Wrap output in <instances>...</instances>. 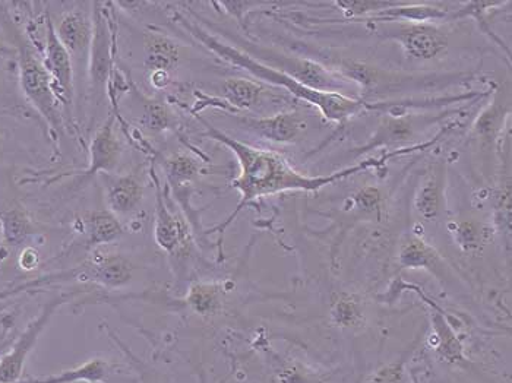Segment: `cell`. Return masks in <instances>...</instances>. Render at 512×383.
<instances>
[{"instance_id": "24", "label": "cell", "mask_w": 512, "mask_h": 383, "mask_svg": "<svg viewBox=\"0 0 512 383\" xmlns=\"http://www.w3.org/2000/svg\"><path fill=\"white\" fill-rule=\"evenodd\" d=\"M398 261L404 268H423L436 272L441 267V258H439L436 250L423 242L419 237H409L406 242L401 245L400 253H398Z\"/></svg>"}, {"instance_id": "37", "label": "cell", "mask_w": 512, "mask_h": 383, "mask_svg": "<svg viewBox=\"0 0 512 383\" xmlns=\"http://www.w3.org/2000/svg\"><path fill=\"white\" fill-rule=\"evenodd\" d=\"M3 142H5V138H3L2 135H0V151H2L3 148Z\"/></svg>"}, {"instance_id": "33", "label": "cell", "mask_w": 512, "mask_h": 383, "mask_svg": "<svg viewBox=\"0 0 512 383\" xmlns=\"http://www.w3.org/2000/svg\"><path fill=\"white\" fill-rule=\"evenodd\" d=\"M382 201H384V196L374 186H366L365 189L357 192L355 196L357 207L362 211L371 212V214H375V212L378 215L381 214Z\"/></svg>"}, {"instance_id": "9", "label": "cell", "mask_w": 512, "mask_h": 383, "mask_svg": "<svg viewBox=\"0 0 512 383\" xmlns=\"http://www.w3.org/2000/svg\"><path fill=\"white\" fill-rule=\"evenodd\" d=\"M115 115L107 117L97 129L88 148V167L81 173L79 183H88L100 174L115 173L123 155V145L115 131Z\"/></svg>"}, {"instance_id": "10", "label": "cell", "mask_w": 512, "mask_h": 383, "mask_svg": "<svg viewBox=\"0 0 512 383\" xmlns=\"http://www.w3.org/2000/svg\"><path fill=\"white\" fill-rule=\"evenodd\" d=\"M99 179L107 210L116 217H128L141 207L145 182L139 170L126 174H100Z\"/></svg>"}, {"instance_id": "22", "label": "cell", "mask_w": 512, "mask_h": 383, "mask_svg": "<svg viewBox=\"0 0 512 383\" xmlns=\"http://www.w3.org/2000/svg\"><path fill=\"white\" fill-rule=\"evenodd\" d=\"M447 8H439L438 3L401 2L387 11L379 12L372 21L384 22H428L447 17Z\"/></svg>"}, {"instance_id": "6", "label": "cell", "mask_w": 512, "mask_h": 383, "mask_svg": "<svg viewBox=\"0 0 512 383\" xmlns=\"http://www.w3.org/2000/svg\"><path fill=\"white\" fill-rule=\"evenodd\" d=\"M44 47L41 58L53 82L56 96L65 115L68 131L74 129L75 72L74 62L55 33V22L49 14L44 17Z\"/></svg>"}, {"instance_id": "16", "label": "cell", "mask_w": 512, "mask_h": 383, "mask_svg": "<svg viewBox=\"0 0 512 383\" xmlns=\"http://www.w3.org/2000/svg\"><path fill=\"white\" fill-rule=\"evenodd\" d=\"M445 188H447V169L438 163L426 174L414 198V208L425 221L436 220L445 210Z\"/></svg>"}, {"instance_id": "19", "label": "cell", "mask_w": 512, "mask_h": 383, "mask_svg": "<svg viewBox=\"0 0 512 383\" xmlns=\"http://www.w3.org/2000/svg\"><path fill=\"white\" fill-rule=\"evenodd\" d=\"M0 229H2V246L14 250L24 245L34 234V223L30 214L20 204H12L0 212Z\"/></svg>"}, {"instance_id": "29", "label": "cell", "mask_w": 512, "mask_h": 383, "mask_svg": "<svg viewBox=\"0 0 512 383\" xmlns=\"http://www.w3.org/2000/svg\"><path fill=\"white\" fill-rule=\"evenodd\" d=\"M331 316L337 325L350 328L362 321V305L353 294H340L333 302Z\"/></svg>"}, {"instance_id": "21", "label": "cell", "mask_w": 512, "mask_h": 383, "mask_svg": "<svg viewBox=\"0 0 512 383\" xmlns=\"http://www.w3.org/2000/svg\"><path fill=\"white\" fill-rule=\"evenodd\" d=\"M88 245L100 246L116 242L122 237L123 227L116 215L109 210L87 212L82 218Z\"/></svg>"}, {"instance_id": "7", "label": "cell", "mask_w": 512, "mask_h": 383, "mask_svg": "<svg viewBox=\"0 0 512 383\" xmlns=\"http://www.w3.org/2000/svg\"><path fill=\"white\" fill-rule=\"evenodd\" d=\"M382 37L397 41L407 58L434 60L447 53L450 37L439 25L429 22H398L397 25L382 27Z\"/></svg>"}, {"instance_id": "8", "label": "cell", "mask_w": 512, "mask_h": 383, "mask_svg": "<svg viewBox=\"0 0 512 383\" xmlns=\"http://www.w3.org/2000/svg\"><path fill=\"white\" fill-rule=\"evenodd\" d=\"M68 299L69 296H62L47 302L39 315L27 325L18 340L9 348L8 353L5 356H0V383L20 382L25 363H27L31 351L36 347L40 335L52 321L53 315L58 312L59 307L68 302Z\"/></svg>"}, {"instance_id": "20", "label": "cell", "mask_w": 512, "mask_h": 383, "mask_svg": "<svg viewBox=\"0 0 512 383\" xmlns=\"http://www.w3.org/2000/svg\"><path fill=\"white\" fill-rule=\"evenodd\" d=\"M112 375V364L104 359L88 360L74 369L63 370L44 378L27 379L18 383H104Z\"/></svg>"}, {"instance_id": "27", "label": "cell", "mask_w": 512, "mask_h": 383, "mask_svg": "<svg viewBox=\"0 0 512 383\" xmlns=\"http://www.w3.org/2000/svg\"><path fill=\"white\" fill-rule=\"evenodd\" d=\"M454 239L466 252H474L485 245L488 229L476 220H464L454 224Z\"/></svg>"}, {"instance_id": "15", "label": "cell", "mask_w": 512, "mask_h": 383, "mask_svg": "<svg viewBox=\"0 0 512 383\" xmlns=\"http://www.w3.org/2000/svg\"><path fill=\"white\" fill-rule=\"evenodd\" d=\"M182 59V47L172 37L158 31L144 33L145 68L150 74H169L178 69Z\"/></svg>"}, {"instance_id": "34", "label": "cell", "mask_w": 512, "mask_h": 383, "mask_svg": "<svg viewBox=\"0 0 512 383\" xmlns=\"http://www.w3.org/2000/svg\"><path fill=\"white\" fill-rule=\"evenodd\" d=\"M214 5L221 6L226 9L227 14L235 17L239 24L245 28V14H248L249 9L255 6L265 5L262 2H216Z\"/></svg>"}, {"instance_id": "18", "label": "cell", "mask_w": 512, "mask_h": 383, "mask_svg": "<svg viewBox=\"0 0 512 383\" xmlns=\"http://www.w3.org/2000/svg\"><path fill=\"white\" fill-rule=\"evenodd\" d=\"M265 91L261 82L248 78H229L221 85V96L230 112L255 109L261 104Z\"/></svg>"}, {"instance_id": "35", "label": "cell", "mask_w": 512, "mask_h": 383, "mask_svg": "<svg viewBox=\"0 0 512 383\" xmlns=\"http://www.w3.org/2000/svg\"><path fill=\"white\" fill-rule=\"evenodd\" d=\"M404 372L400 364H391L379 370L371 383H403Z\"/></svg>"}, {"instance_id": "12", "label": "cell", "mask_w": 512, "mask_h": 383, "mask_svg": "<svg viewBox=\"0 0 512 383\" xmlns=\"http://www.w3.org/2000/svg\"><path fill=\"white\" fill-rule=\"evenodd\" d=\"M55 33L72 62H88L93 40V17L84 11L72 9L65 12L55 24Z\"/></svg>"}, {"instance_id": "4", "label": "cell", "mask_w": 512, "mask_h": 383, "mask_svg": "<svg viewBox=\"0 0 512 383\" xmlns=\"http://www.w3.org/2000/svg\"><path fill=\"white\" fill-rule=\"evenodd\" d=\"M132 272H134V267L122 255L96 250L91 255V258L82 262L79 267L68 269V271L56 272V274L47 275V277L39 278V280L20 284V286L14 287L12 290L3 291V293H0V300L22 293V291L30 290V288L63 283V281L78 280L85 281V283L100 284V286L109 288H120L131 283Z\"/></svg>"}, {"instance_id": "2", "label": "cell", "mask_w": 512, "mask_h": 383, "mask_svg": "<svg viewBox=\"0 0 512 383\" xmlns=\"http://www.w3.org/2000/svg\"><path fill=\"white\" fill-rule=\"evenodd\" d=\"M176 21L205 49L210 50L211 53L223 59L224 62L249 72L259 81L268 82L274 87L284 88L293 96L316 107L319 113L331 122H346L350 117L356 116L357 113L368 107V104L362 98L344 96L341 93H324V91H316L305 87L286 72L280 71L276 66L261 62V60L249 55L248 52H243V50L233 47L232 44L224 43V41L213 36L210 31L198 25L197 22L188 20L182 15H176Z\"/></svg>"}, {"instance_id": "11", "label": "cell", "mask_w": 512, "mask_h": 383, "mask_svg": "<svg viewBox=\"0 0 512 383\" xmlns=\"http://www.w3.org/2000/svg\"><path fill=\"white\" fill-rule=\"evenodd\" d=\"M237 122L249 134L281 145L295 144L306 131L305 117L299 112H281L264 117H239Z\"/></svg>"}, {"instance_id": "14", "label": "cell", "mask_w": 512, "mask_h": 383, "mask_svg": "<svg viewBox=\"0 0 512 383\" xmlns=\"http://www.w3.org/2000/svg\"><path fill=\"white\" fill-rule=\"evenodd\" d=\"M151 174H153L154 182H156V223H154V236H156L157 245L164 252L173 255V253H178L185 248L188 233H186L183 221L176 217L167 207L166 199H164L163 192H161L156 173L151 172Z\"/></svg>"}, {"instance_id": "25", "label": "cell", "mask_w": 512, "mask_h": 383, "mask_svg": "<svg viewBox=\"0 0 512 383\" xmlns=\"http://www.w3.org/2000/svg\"><path fill=\"white\" fill-rule=\"evenodd\" d=\"M164 172L172 188L180 189L189 185L201 173V164L188 154H173L163 161Z\"/></svg>"}, {"instance_id": "28", "label": "cell", "mask_w": 512, "mask_h": 383, "mask_svg": "<svg viewBox=\"0 0 512 383\" xmlns=\"http://www.w3.org/2000/svg\"><path fill=\"white\" fill-rule=\"evenodd\" d=\"M221 288L216 284H197L189 293V305L199 315L207 316L216 313L221 306Z\"/></svg>"}, {"instance_id": "31", "label": "cell", "mask_w": 512, "mask_h": 383, "mask_svg": "<svg viewBox=\"0 0 512 383\" xmlns=\"http://www.w3.org/2000/svg\"><path fill=\"white\" fill-rule=\"evenodd\" d=\"M432 324H434L435 334L438 337L439 344H441V351L450 360L461 359V347L460 341L457 340L453 329L447 324L444 316L441 313H434L432 315Z\"/></svg>"}, {"instance_id": "36", "label": "cell", "mask_w": 512, "mask_h": 383, "mask_svg": "<svg viewBox=\"0 0 512 383\" xmlns=\"http://www.w3.org/2000/svg\"><path fill=\"white\" fill-rule=\"evenodd\" d=\"M0 58H17V49L0 40Z\"/></svg>"}, {"instance_id": "38", "label": "cell", "mask_w": 512, "mask_h": 383, "mask_svg": "<svg viewBox=\"0 0 512 383\" xmlns=\"http://www.w3.org/2000/svg\"><path fill=\"white\" fill-rule=\"evenodd\" d=\"M5 348V345H0V356H2V350Z\"/></svg>"}, {"instance_id": "3", "label": "cell", "mask_w": 512, "mask_h": 383, "mask_svg": "<svg viewBox=\"0 0 512 383\" xmlns=\"http://www.w3.org/2000/svg\"><path fill=\"white\" fill-rule=\"evenodd\" d=\"M15 49H17L18 79H20L22 94L46 122L50 134L59 145L68 134V125L41 53L21 34H17Z\"/></svg>"}, {"instance_id": "23", "label": "cell", "mask_w": 512, "mask_h": 383, "mask_svg": "<svg viewBox=\"0 0 512 383\" xmlns=\"http://www.w3.org/2000/svg\"><path fill=\"white\" fill-rule=\"evenodd\" d=\"M142 98L141 125L148 134L160 135L178 126V116L172 107L160 98Z\"/></svg>"}, {"instance_id": "32", "label": "cell", "mask_w": 512, "mask_h": 383, "mask_svg": "<svg viewBox=\"0 0 512 383\" xmlns=\"http://www.w3.org/2000/svg\"><path fill=\"white\" fill-rule=\"evenodd\" d=\"M113 340H115L116 343L120 345L123 353H125L126 356L129 357V360H131V364L134 366V369L137 370L139 381H141V383H164L163 376L156 372L153 367L148 366L147 363L142 362L141 359H138V357L135 356V354L132 353V351L129 350V348L126 347V345L123 344L118 337L113 335Z\"/></svg>"}, {"instance_id": "26", "label": "cell", "mask_w": 512, "mask_h": 383, "mask_svg": "<svg viewBox=\"0 0 512 383\" xmlns=\"http://www.w3.org/2000/svg\"><path fill=\"white\" fill-rule=\"evenodd\" d=\"M508 2H485V0H479V2H467L464 3L463 8L458 9L454 14V18H474L477 22H479L480 30L486 34V36L491 37L495 43L499 44V47L502 49H507L504 41L499 40L498 37L493 33L492 28L489 27V22H486V14L492 12L493 9L501 8V6L507 5Z\"/></svg>"}, {"instance_id": "5", "label": "cell", "mask_w": 512, "mask_h": 383, "mask_svg": "<svg viewBox=\"0 0 512 383\" xmlns=\"http://www.w3.org/2000/svg\"><path fill=\"white\" fill-rule=\"evenodd\" d=\"M93 40L88 55V93L94 106L112 91L115 78L116 30L103 9V3H93Z\"/></svg>"}, {"instance_id": "1", "label": "cell", "mask_w": 512, "mask_h": 383, "mask_svg": "<svg viewBox=\"0 0 512 383\" xmlns=\"http://www.w3.org/2000/svg\"><path fill=\"white\" fill-rule=\"evenodd\" d=\"M198 119L205 126V131H207L205 134L214 141L226 145L236 155L240 166V174L233 180V188L240 192V202L235 212L230 215L229 220L221 224L220 230L226 229L232 223L233 218L256 199L289 191L318 192L325 186L333 185L347 177L366 172V170L378 169L395 155L409 153V150L395 151V153L384 155L381 158H369L356 166L347 167L341 172L331 173L328 176H305L293 169L283 155L240 142L239 139L218 131L207 120L201 119V117Z\"/></svg>"}, {"instance_id": "17", "label": "cell", "mask_w": 512, "mask_h": 383, "mask_svg": "<svg viewBox=\"0 0 512 383\" xmlns=\"http://www.w3.org/2000/svg\"><path fill=\"white\" fill-rule=\"evenodd\" d=\"M510 113V100L499 91L495 94L492 103L474 120L473 135L485 144H493L504 132Z\"/></svg>"}, {"instance_id": "13", "label": "cell", "mask_w": 512, "mask_h": 383, "mask_svg": "<svg viewBox=\"0 0 512 383\" xmlns=\"http://www.w3.org/2000/svg\"><path fill=\"white\" fill-rule=\"evenodd\" d=\"M436 117L416 116V115H393L385 116L379 125L374 138L359 148L357 154L368 153L379 147H390V145H400L401 142H407L414 138L422 126L434 125Z\"/></svg>"}, {"instance_id": "30", "label": "cell", "mask_w": 512, "mask_h": 383, "mask_svg": "<svg viewBox=\"0 0 512 383\" xmlns=\"http://www.w3.org/2000/svg\"><path fill=\"white\" fill-rule=\"evenodd\" d=\"M397 0H340L334 5L343 12L346 18L366 17V15H378L379 12L387 11L400 5Z\"/></svg>"}]
</instances>
